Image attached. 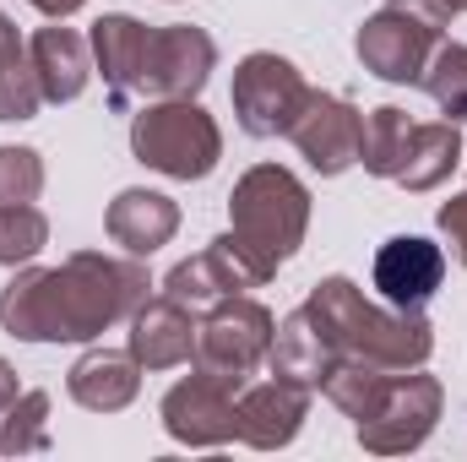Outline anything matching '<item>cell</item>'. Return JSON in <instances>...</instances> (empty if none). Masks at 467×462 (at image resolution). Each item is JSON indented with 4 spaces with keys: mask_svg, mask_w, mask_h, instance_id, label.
I'll return each mask as SVG.
<instances>
[{
    "mask_svg": "<svg viewBox=\"0 0 467 462\" xmlns=\"http://www.w3.org/2000/svg\"><path fill=\"white\" fill-rule=\"evenodd\" d=\"M457 5H462V0H457Z\"/></svg>",
    "mask_w": 467,
    "mask_h": 462,
    "instance_id": "cell-33",
    "label": "cell"
},
{
    "mask_svg": "<svg viewBox=\"0 0 467 462\" xmlns=\"http://www.w3.org/2000/svg\"><path fill=\"white\" fill-rule=\"evenodd\" d=\"M408 131H413L408 110H397V104L369 110V115H364V147H358V163H364L375 180H391V174H397V163H402Z\"/></svg>",
    "mask_w": 467,
    "mask_h": 462,
    "instance_id": "cell-23",
    "label": "cell"
},
{
    "mask_svg": "<svg viewBox=\"0 0 467 462\" xmlns=\"http://www.w3.org/2000/svg\"><path fill=\"white\" fill-rule=\"evenodd\" d=\"M0 452L5 457H27V452H49V392H22L5 414H0Z\"/></svg>",
    "mask_w": 467,
    "mask_h": 462,
    "instance_id": "cell-24",
    "label": "cell"
},
{
    "mask_svg": "<svg viewBox=\"0 0 467 462\" xmlns=\"http://www.w3.org/2000/svg\"><path fill=\"white\" fill-rule=\"evenodd\" d=\"M27 55H33V71H38V93H44V104H71V99H82L88 93V82H93V44L77 33V27H38L33 33V44H27Z\"/></svg>",
    "mask_w": 467,
    "mask_h": 462,
    "instance_id": "cell-18",
    "label": "cell"
},
{
    "mask_svg": "<svg viewBox=\"0 0 467 462\" xmlns=\"http://www.w3.org/2000/svg\"><path fill=\"white\" fill-rule=\"evenodd\" d=\"M310 419V386L299 381H261V386H244L239 392V441L255 446V452H283Z\"/></svg>",
    "mask_w": 467,
    "mask_h": 462,
    "instance_id": "cell-14",
    "label": "cell"
},
{
    "mask_svg": "<svg viewBox=\"0 0 467 462\" xmlns=\"http://www.w3.org/2000/svg\"><path fill=\"white\" fill-rule=\"evenodd\" d=\"M44 245H49V218L33 202L0 207V267H27Z\"/></svg>",
    "mask_w": 467,
    "mask_h": 462,
    "instance_id": "cell-26",
    "label": "cell"
},
{
    "mask_svg": "<svg viewBox=\"0 0 467 462\" xmlns=\"http://www.w3.org/2000/svg\"><path fill=\"white\" fill-rule=\"evenodd\" d=\"M213 66H218V44L207 27H191V22L152 27L147 66H141V99H196Z\"/></svg>",
    "mask_w": 467,
    "mask_h": 462,
    "instance_id": "cell-10",
    "label": "cell"
},
{
    "mask_svg": "<svg viewBox=\"0 0 467 462\" xmlns=\"http://www.w3.org/2000/svg\"><path fill=\"white\" fill-rule=\"evenodd\" d=\"M305 305L321 316V327L332 332L343 359H364L380 370H419L435 353V327L419 310L375 305V299H364V289L353 278H321Z\"/></svg>",
    "mask_w": 467,
    "mask_h": 462,
    "instance_id": "cell-2",
    "label": "cell"
},
{
    "mask_svg": "<svg viewBox=\"0 0 467 462\" xmlns=\"http://www.w3.org/2000/svg\"><path fill=\"white\" fill-rule=\"evenodd\" d=\"M239 392L223 375H185L163 392V430L180 441V446H196V452H213V446H229L239 441Z\"/></svg>",
    "mask_w": 467,
    "mask_h": 462,
    "instance_id": "cell-8",
    "label": "cell"
},
{
    "mask_svg": "<svg viewBox=\"0 0 467 462\" xmlns=\"http://www.w3.org/2000/svg\"><path fill=\"white\" fill-rule=\"evenodd\" d=\"M337 359H343V353H337L332 332L321 327V316H316L310 305H299V310H288V316L277 321V332H272V353H266L272 375L299 381V386H310V392H321V381L332 375Z\"/></svg>",
    "mask_w": 467,
    "mask_h": 462,
    "instance_id": "cell-16",
    "label": "cell"
},
{
    "mask_svg": "<svg viewBox=\"0 0 467 462\" xmlns=\"http://www.w3.org/2000/svg\"><path fill=\"white\" fill-rule=\"evenodd\" d=\"M44 104L38 93V71H33V55L16 33L11 16H0V120L16 125V120H33Z\"/></svg>",
    "mask_w": 467,
    "mask_h": 462,
    "instance_id": "cell-22",
    "label": "cell"
},
{
    "mask_svg": "<svg viewBox=\"0 0 467 462\" xmlns=\"http://www.w3.org/2000/svg\"><path fill=\"white\" fill-rule=\"evenodd\" d=\"M435 44H441V27H430L424 16H413L402 5H380L353 33L358 66L369 77H380V82H419L430 55H435Z\"/></svg>",
    "mask_w": 467,
    "mask_h": 462,
    "instance_id": "cell-9",
    "label": "cell"
},
{
    "mask_svg": "<svg viewBox=\"0 0 467 462\" xmlns=\"http://www.w3.org/2000/svg\"><path fill=\"white\" fill-rule=\"evenodd\" d=\"M125 348L141 370H174V364H191L196 353V310H185L180 299H141L136 316H130V332Z\"/></svg>",
    "mask_w": 467,
    "mask_h": 462,
    "instance_id": "cell-15",
    "label": "cell"
},
{
    "mask_svg": "<svg viewBox=\"0 0 467 462\" xmlns=\"http://www.w3.org/2000/svg\"><path fill=\"white\" fill-rule=\"evenodd\" d=\"M130 152L152 174L207 180L223 158V131L196 99H147L130 120Z\"/></svg>",
    "mask_w": 467,
    "mask_h": 462,
    "instance_id": "cell-4",
    "label": "cell"
},
{
    "mask_svg": "<svg viewBox=\"0 0 467 462\" xmlns=\"http://www.w3.org/2000/svg\"><path fill=\"white\" fill-rule=\"evenodd\" d=\"M441 408H446V392H441L435 375H424V370H397V375L386 381L380 403H375L364 419H353V436H358V446L375 452V457H402V452H419V446L435 436Z\"/></svg>",
    "mask_w": 467,
    "mask_h": 462,
    "instance_id": "cell-6",
    "label": "cell"
},
{
    "mask_svg": "<svg viewBox=\"0 0 467 462\" xmlns=\"http://www.w3.org/2000/svg\"><path fill=\"white\" fill-rule=\"evenodd\" d=\"M244 289H261V272L234 250L229 234H218L207 250H196V256H185L169 278H163V294L169 299H180L185 310H213L218 299H234V294H244Z\"/></svg>",
    "mask_w": 467,
    "mask_h": 462,
    "instance_id": "cell-12",
    "label": "cell"
},
{
    "mask_svg": "<svg viewBox=\"0 0 467 462\" xmlns=\"http://www.w3.org/2000/svg\"><path fill=\"white\" fill-rule=\"evenodd\" d=\"M44 191V158L33 147H0V207L38 202Z\"/></svg>",
    "mask_w": 467,
    "mask_h": 462,
    "instance_id": "cell-27",
    "label": "cell"
},
{
    "mask_svg": "<svg viewBox=\"0 0 467 462\" xmlns=\"http://www.w3.org/2000/svg\"><path fill=\"white\" fill-rule=\"evenodd\" d=\"M441 278H446V250L424 234H391L375 250V289L386 305L419 310L424 299H435Z\"/></svg>",
    "mask_w": 467,
    "mask_h": 462,
    "instance_id": "cell-13",
    "label": "cell"
},
{
    "mask_svg": "<svg viewBox=\"0 0 467 462\" xmlns=\"http://www.w3.org/2000/svg\"><path fill=\"white\" fill-rule=\"evenodd\" d=\"M152 278L141 256L77 250L60 267H22L0 289V327L22 343H93L115 321H130Z\"/></svg>",
    "mask_w": 467,
    "mask_h": 462,
    "instance_id": "cell-1",
    "label": "cell"
},
{
    "mask_svg": "<svg viewBox=\"0 0 467 462\" xmlns=\"http://www.w3.org/2000/svg\"><path fill=\"white\" fill-rule=\"evenodd\" d=\"M16 397H22V386H16V370H11V364L0 359V414H5V408H11Z\"/></svg>",
    "mask_w": 467,
    "mask_h": 462,
    "instance_id": "cell-31",
    "label": "cell"
},
{
    "mask_svg": "<svg viewBox=\"0 0 467 462\" xmlns=\"http://www.w3.org/2000/svg\"><path fill=\"white\" fill-rule=\"evenodd\" d=\"M27 5H33V11H44L49 22H66V16H71V11H82L88 0H27Z\"/></svg>",
    "mask_w": 467,
    "mask_h": 462,
    "instance_id": "cell-30",
    "label": "cell"
},
{
    "mask_svg": "<svg viewBox=\"0 0 467 462\" xmlns=\"http://www.w3.org/2000/svg\"><path fill=\"white\" fill-rule=\"evenodd\" d=\"M435 224H441V234H446V245H451V256L467 267V191L462 196H451L441 213H435Z\"/></svg>",
    "mask_w": 467,
    "mask_h": 462,
    "instance_id": "cell-28",
    "label": "cell"
},
{
    "mask_svg": "<svg viewBox=\"0 0 467 462\" xmlns=\"http://www.w3.org/2000/svg\"><path fill=\"white\" fill-rule=\"evenodd\" d=\"M272 332H277V321H272V310L261 299H244V294L218 299L196 321V353H191V364L207 370V375H223L234 386H250V375L272 353Z\"/></svg>",
    "mask_w": 467,
    "mask_h": 462,
    "instance_id": "cell-5",
    "label": "cell"
},
{
    "mask_svg": "<svg viewBox=\"0 0 467 462\" xmlns=\"http://www.w3.org/2000/svg\"><path fill=\"white\" fill-rule=\"evenodd\" d=\"M305 229H310V191L294 169L255 163L250 174H239L229 196V239L261 272V283L305 245Z\"/></svg>",
    "mask_w": 467,
    "mask_h": 462,
    "instance_id": "cell-3",
    "label": "cell"
},
{
    "mask_svg": "<svg viewBox=\"0 0 467 462\" xmlns=\"http://www.w3.org/2000/svg\"><path fill=\"white\" fill-rule=\"evenodd\" d=\"M234 120L244 136L266 142V136H288V125L299 120L305 99H310V82L299 77L294 60L272 55V49H255L234 66Z\"/></svg>",
    "mask_w": 467,
    "mask_h": 462,
    "instance_id": "cell-7",
    "label": "cell"
},
{
    "mask_svg": "<svg viewBox=\"0 0 467 462\" xmlns=\"http://www.w3.org/2000/svg\"><path fill=\"white\" fill-rule=\"evenodd\" d=\"M386 5H402V11H413V16H424L430 27H441V33H446V27H451V16L462 11L457 0H386Z\"/></svg>",
    "mask_w": 467,
    "mask_h": 462,
    "instance_id": "cell-29",
    "label": "cell"
},
{
    "mask_svg": "<svg viewBox=\"0 0 467 462\" xmlns=\"http://www.w3.org/2000/svg\"><path fill=\"white\" fill-rule=\"evenodd\" d=\"M288 142L299 147V158L316 169V174H343L358 163V147H364V115H358V104L343 99V93H316L310 88V99H305V110L299 120L288 125Z\"/></svg>",
    "mask_w": 467,
    "mask_h": 462,
    "instance_id": "cell-11",
    "label": "cell"
},
{
    "mask_svg": "<svg viewBox=\"0 0 467 462\" xmlns=\"http://www.w3.org/2000/svg\"><path fill=\"white\" fill-rule=\"evenodd\" d=\"M147 38H152V27L147 22H136V16H99L93 22V60H99V71H104V88H109V110H130L136 99H141V66H147Z\"/></svg>",
    "mask_w": 467,
    "mask_h": 462,
    "instance_id": "cell-17",
    "label": "cell"
},
{
    "mask_svg": "<svg viewBox=\"0 0 467 462\" xmlns=\"http://www.w3.org/2000/svg\"><path fill=\"white\" fill-rule=\"evenodd\" d=\"M419 88L441 104V115L462 125L467 120V44H435V55H430V66H424Z\"/></svg>",
    "mask_w": 467,
    "mask_h": 462,
    "instance_id": "cell-25",
    "label": "cell"
},
{
    "mask_svg": "<svg viewBox=\"0 0 467 462\" xmlns=\"http://www.w3.org/2000/svg\"><path fill=\"white\" fill-rule=\"evenodd\" d=\"M462 11H467V0H462Z\"/></svg>",
    "mask_w": 467,
    "mask_h": 462,
    "instance_id": "cell-32",
    "label": "cell"
},
{
    "mask_svg": "<svg viewBox=\"0 0 467 462\" xmlns=\"http://www.w3.org/2000/svg\"><path fill=\"white\" fill-rule=\"evenodd\" d=\"M104 229L125 256H152L163 250L174 234H180V207L163 196V191H147V185H130L119 191L104 213Z\"/></svg>",
    "mask_w": 467,
    "mask_h": 462,
    "instance_id": "cell-20",
    "label": "cell"
},
{
    "mask_svg": "<svg viewBox=\"0 0 467 462\" xmlns=\"http://www.w3.org/2000/svg\"><path fill=\"white\" fill-rule=\"evenodd\" d=\"M457 163H462V131H457V120H424V125L413 120L391 185H402V191H435V185L451 180Z\"/></svg>",
    "mask_w": 467,
    "mask_h": 462,
    "instance_id": "cell-21",
    "label": "cell"
},
{
    "mask_svg": "<svg viewBox=\"0 0 467 462\" xmlns=\"http://www.w3.org/2000/svg\"><path fill=\"white\" fill-rule=\"evenodd\" d=\"M66 392L71 403H82L88 414H119L136 403L141 392V364L130 359V348H88L71 370H66Z\"/></svg>",
    "mask_w": 467,
    "mask_h": 462,
    "instance_id": "cell-19",
    "label": "cell"
}]
</instances>
